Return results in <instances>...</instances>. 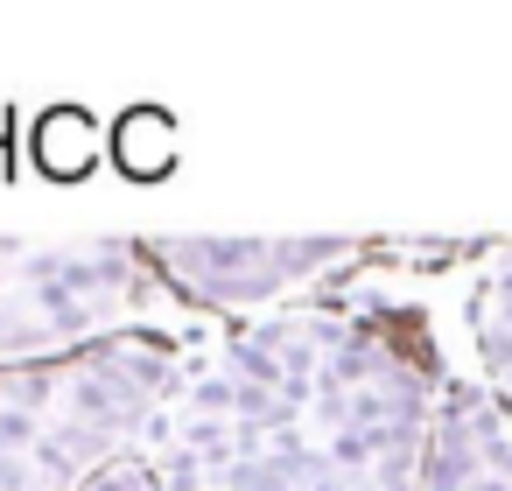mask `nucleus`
I'll return each instance as SVG.
<instances>
[{"label": "nucleus", "mask_w": 512, "mask_h": 491, "mask_svg": "<svg viewBox=\"0 0 512 491\" xmlns=\"http://www.w3.org/2000/svg\"><path fill=\"white\" fill-rule=\"evenodd\" d=\"M470 386L491 400V414L512 435V239L470 260V288H463V358Z\"/></svg>", "instance_id": "39448f33"}, {"label": "nucleus", "mask_w": 512, "mask_h": 491, "mask_svg": "<svg viewBox=\"0 0 512 491\" xmlns=\"http://www.w3.org/2000/svg\"><path fill=\"white\" fill-rule=\"evenodd\" d=\"M162 288L204 323H260L365 274L372 239H141Z\"/></svg>", "instance_id": "7ed1b4c3"}, {"label": "nucleus", "mask_w": 512, "mask_h": 491, "mask_svg": "<svg viewBox=\"0 0 512 491\" xmlns=\"http://www.w3.org/2000/svg\"><path fill=\"white\" fill-rule=\"evenodd\" d=\"M127 330L204 337L218 323L190 316L162 288L141 239H78V246L0 239V365L71 358Z\"/></svg>", "instance_id": "f03ea898"}, {"label": "nucleus", "mask_w": 512, "mask_h": 491, "mask_svg": "<svg viewBox=\"0 0 512 491\" xmlns=\"http://www.w3.org/2000/svg\"><path fill=\"white\" fill-rule=\"evenodd\" d=\"M99 155H106V134L92 127V113L57 106V113H43V120H36V169H43V176L78 183V176H92V169H99Z\"/></svg>", "instance_id": "0eeeda50"}, {"label": "nucleus", "mask_w": 512, "mask_h": 491, "mask_svg": "<svg viewBox=\"0 0 512 491\" xmlns=\"http://www.w3.org/2000/svg\"><path fill=\"white\" fill-rule=\"evenodd\" d=\"M106 155L120 162V176L162 183V176L176 169V120H169L162 106H134V113H120V127L106 134Z\"/></svg>", "instance_id": "423d86ee"}, {"label": "nucleus", "mask_w": 512, "mask_h": 491, "mask_svg": "<svg viewBox=\"0 0 512 491\" xmlns=\"http://www.w3.org/2000/svg\"><path fill=\"white\" fill-rule=\"evenodd\" d=\"M190 344L127 330L71 358L0 365V491H85L120 456H148Z\"/></svg>", "instance_id": "f257e3e1"}, {"label": "nucleus", "mask_w": 512, "mask_h": 491, "mask_svg": "<svg viewBox=\"0 0 512 491\" xmlns=\"http://www.w3.org/2000/svg\"><path fill=\"white\" fill-rule=\"evenodd\" d=\"M421 491H512V435H505V421L491 414V400L470 386V372L449 351H442Z\"/></svg>", "instance_id": "20e7f679"}]
</instances>
